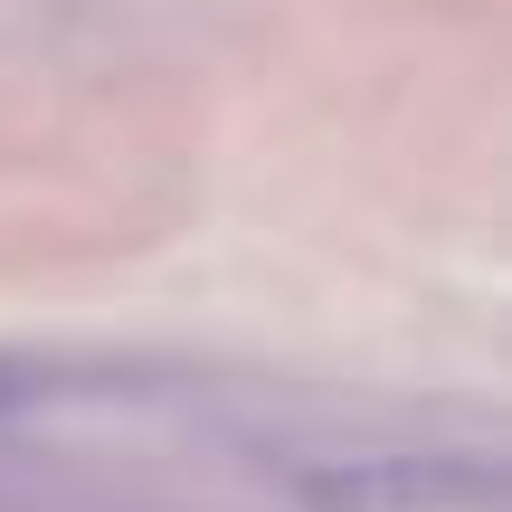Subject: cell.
<instances>
[{
	"mask_svg": "<svg viewBox=\"0 0 512 512\" xmlns=\"http://www.w3.org/2000/svg\"><path fill=\"white\" fill-rule=\"evenodd\" d=\"M19 399H29V370H19V361H0V418H10Z\"/></svg>",
	"mask_w": 512,
	"mask_h": 512,
	"instance_id": "7a4b0ae2",
	"label": "cell"
},
{
	"mask_svg": "<svg viewBox=\"0 0 512 512\" xmlns=\"http://www.w3.org/2000/svg\"><path fill=\"white\" fill-rule=\"evenodd\" d=\"M285 484L313 512H484V503H503L494 456H332V465H294Z\"/></svg>",
	"mask_w": 512,
	"mask_h": 512,
	"instance_id": "6da1fadb",
	"label": "cell"
}]
</instances>
